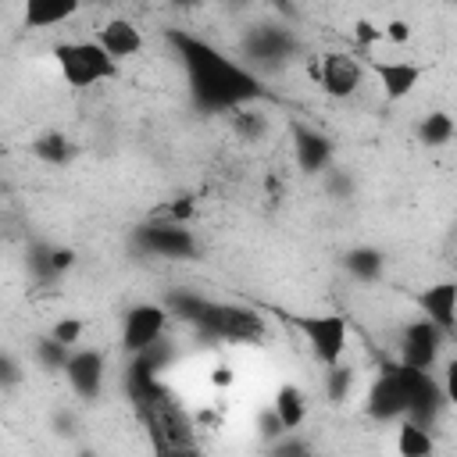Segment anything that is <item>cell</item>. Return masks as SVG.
Masks as SVG:
<instances>
[{
  "label": "cell",
  "mask_w": 457,
  "mask_h": 457,
  "mask_svg": "<svg viewBox=\"0 0 457 457\" xmlns=\"http://www.w3.org/2000/svg\"><path fill=\"white\" fill-rule=\"evenodd\" d=\"M168 39L182 57L189 93L204 111H236L243 104L261 100L264 89L246 64L225 57L218 46H211L207 39H200L193 32H171Z\"/></svg>",
  "instance_id": "obj_1"
},
{
  "label": "cell",
  "mask_w": 457,
  "mask_h": 457,
  "mask_svg": "<svg viewBox=\"0 0 457 457\" xmlns=\"http://www.w3.org/2000/svg\"><path fill=\"white\" fill-rule=\"evenodd\" d=\"M207 339L218 343H261L268 336V321L261 311L246 303H225V300H204L200 314L193 318Z\"/></svg>",
  "instance_id": "obj_2"
},
{
  "label": "cell",
  "mask_w": 457,
  "mask_h": 457,
  "mask_svg": "<svg viewBox=\"0 0 457 457\" xmlns=\"http://www.w3.org/2000/svg\"><path fill=\"white\" fill-rule=\"evenodd\" d=\"M54 61L71 89H89L96 82L118 79V64L100 50L96 39H64L54 46Z\"/></svg>",
  "instance_id": "obj_3"
},
{
  "label": "cell",
  "mask_w": 457,
  "mask_h": 457,
  "mask_svg": "<svg viewBox=\"0 0 457 457\" xmlns=\"http://www.w3.org/2000/svg\"><path fill=\"white\" fill-rule=\"evenodd\" d=\"M293 325L300 328V336L307 339L311 353L328 368L339 364L346 346H350V325L339 311H321V314H296Z\"/></svg>",
  "instance_id": "obj_4"
},
{
  "label": "cell",
  "mask_w": 457,
  "mask_h": 457,
  "mask_svg": "<svg viewBox=\"0 0 457 457\" xmlns=\"http://www.w3.org/2000/svg\"><path fill=\"white\" fill-rule=\"evenodd\" d=\"M396 375H400L403 400H407V414L403 418H411V421L428 428L439 418V411L450 403L443 382L432 371H418V368H403V364H396Z\"/></svg>",
  "instance_id": "obj_5"
},
{
  "label": "cell",
  "mask_w": 457,
  "mask_h": 457,
  "mask_svg": "<svg viewBox=\"0 0 457 457\" xmlns=\"http://www.w3.org/2000/svg\"><path fill=\"white\" fill-rule=\"evenodd\" d=\"M168 307L164 303H136V307H129L125 311V318H121V350L129 353V357H136V353H143L146 346H154V343H161V336H164V328H168Z\"/></svg>",
  "instance_id": "obj_6"
},
{
  "label": "cell",
  "mask_w": 457,
  "mask_h": 457,
  "mask_svg": "<svg viewBox=\"0 0 457 457\" xmlns=\"http://www.w3.org/2000/svg\"><path fill=\"white\" fill-rule=\"evenodd\" d=\"M311 75L321 82V89H325L328 96L346 100V96H353V93L361 89V82H364V64H361L353 54H346V50H328V54L318 57V64H311Z\"/></svg>",
  "instance_id": "obj_7"
},
{
  "label": "cell",
  "mask_w": 457,
  "mask_h": 457,
  "mask_svg": "<svg viewBox=\"0 0 457 457\" xmlns=\"http://www.w3.org/2000/svg\"><path fill=\"white\" fill-rule=\"evenodd\" d=\"M136 243L146 250V253H154V257H168V261H189V257H196V250H200V243H196V236L186 228V225H179V221H150V225H143L139 232H136Z\"/></svg>",
  "instance_id": "obj_8"
},
{
  "label": "cell",
  "mask_w": 457,
  "mask_h": 457,
  "mask_svg": "<svg viewBox=\"0 0 457 457\" xmlns=\"http://www.w3.org/2000/svg\"><path fill=\"white\" fill-rule=\"evenodd\" d=\"M443 343H446V336H443L432 321L414 318V321H407L403 332H400V361H396V364L418 368V371H432L436 361H439Z\"/></svg>",
  "instance_id": "obj_9"
},
{
  "label": "cell",
  "mask_w": 457,
  "mask_h": 457,
  "mask_svg": "<svg viewBox=\"0 0 457 457\" xmlns=\"http://www.w3.org/2000/svg\"><path fill=\"white\" fill-rule=\"evenodd\" d=\"M64 378L71 386L75 396L82 400H96L104 393V382H107V361H104V350L96 346H75L64 361Z\"/></svg>",
  "instance_id": "obj_10"
},
{
  "label": "cell",
  "mask_w": 457,
  "mask_h": 457,
  "mask_svg": "<svg viewBox=\"0 0 457 457\" xmlns=\"http://www.w3.org/2000/svg\"><path fill=\"white\" fill-rule=\"evenodd\" d=\"M243 54H246V61H253L261 68H275L296 54V36L282 25H257L246 32Z\"/></svg>",
  "instance_id": "obj_11"
},
{
  "label": "cell",
  "mask_w": 457,
  "mask_h": 457,
  "mask_svg": "<svg viewBox=\"0 0 457 457\" xmlns=\"http://www.w3.org/2000/svg\"><path fill=\"white\" fill-rule=\"evenodd\" d=\"M364 411L375 421H400L407 414V400H403V386H400L396 364H386L378 371V378L371 382V389L364 396Z\"/></svg>",
  "instance_id": "obj_12"
},
{
  "label": "cell",
  "mask_w": 457,
  "mask_h": 457,
  "mask_svg": "<svg viewBox=\"0 0 457 457\" xmlns=\"http://www.w3.org/2000/svg\"><path fill=\"white\" fill-rule=\"evenodd\" d=\"M289 132H293V157H296L300 171H307V175L328 171V164H332V139L321 129L303 125V121H293Z\"/></svg>",
  "instance_id": "obj_13"
},
{
  "label": "cell",
  "mask_w": 457,
  "mask_h": 457,
  "mask_svg": "<svg viewBox=\"0 0 457 457\" xmlns=\"http://www.w3.org/2000/svg\"><path fill=\"white\" fill-rule=\"evenodd\" d=\"M371 75L378 79L382 96L396 104V100H407V96L418 89L425 68L414 64V61H400V57H396V61H371Z\"/></svg>",
  "instance_id": "obj_14"
},
{
  "label": "cell",
  "mask_w": 457,
  "mask_h": 457,
  "mask_svg": "<svg viewBox=\"0 0 457 457\" xmlns=\"http://www.w3.org/2000/svg\"><path fill=\"white\" fill-rule=\"evenodd\" d=\"M96 43L100 50L118 64V61H129L143 50V32L136 29V21L129 18H107L100 29H96Z\"/></svg>",
  "instance_id": "obj_15"
},
{
  "label": "cell",
  "mask_w": 457,
  "mask_h": 457,
  "mask_svg": "<svg viewBox=\"0 0 457 457\" xmlns=\"http://www.w3.org/2000/svg\"><path fill=\"white\" fill-rule=\"evenodd\" d=\"M418 303H421L425 321H432L443 336L453 332V325H457V286L453 282H436V286L421 289Z\"/></svg>",
  "instance_id": "obj_16"
},
{
  "label": "cell",
  "mask_w": 457,
  "mask_h": 457,
  "mask_svg": "<svg viewBox=\"0 0 457 457\" xmlns=\"http://www.w3.org/2000/svg\"><path fill=\"white\" fill-rule=\"evenodd\" d=\"M271 414L278 418V425L286 432H296L307 421V396H303V389L293 386V382H282L275 389V396H271Z\"/></svg>",
  "instance_id": "obj_17"
},
{
  "label": "cell",
  "mask_w": 457,
  "mask_h": 457,
  "mask_svg": "<svg viewBox=\"0 0 457 457\" xmlns=\"http://www.w3.org/2000/svg\"><path fill=\"white\" fill-rule=\"evenodd\" d=\"M79 14V4L75 0H29L21 18L29 29H54V25H64Z\"/></svg>",
  "instance_id": "obj_18"
},
{
  "label": "cell",
  "mask_w": 457,
  "mask_h": 457,
  "mask_svg": "<svg viewBox=\"0 0 457 457\" xmlns=\"http://www.w3.org/2000/svg\"><path fill=\"white\" fill-rule=\"evenodd\" d=\"M228 114H232V132L239 139H246V143H261L271 132V114L261 104H243V107H236Z\"/></svg>",
  "instance_id": "obj_19"
},
{
  "label": "cell",
  "mask_w": 457,
  "mask_h": 457,
  "mask_svg": "<svg viewBox=\"0 0 457 457\" xmlns=\"http://www.w3.org/2000/svg\"><path fill=\"white\" fill-rule=\"evenodd\" d=\"M396 453L400 457H436V439L425 425L411 421V418H400V428H396Z\"/></svg>",
  "instance_id": "obj_20"
},
{
  "label": "cell",
  "mask_w": 457,
  "mask_h": 457,
  "mask_svg": "<svg viewBox=\"0 0 457 457\" xmlns=\"http://www.w3.org/2000/svg\"><path fill=\"white\" fill-rule=\"evenodd\" d=\"M343 264H346V271L357 282H378L382 271H386V257L375 246H353V250H346L343 253Z\"/></svg>",
  "instance_id": "obj_21"
},
{
  "label": "cell",
  "mask_w": 457,
  "mask_h": 457,
  "mask_svg": "<svg viewBox=\"0 0 457 457\" xmlns=\"http://www.w3.org/2000/svg\"><path fill=\"white\" fill-rule=\"evenodd\" d=\"M453 132H457V125H453L450 111H428L418 121V139L425 146H446V143H453Z\"/></svg>",
  "instance_id": "obj_22"
},
{
  "label": "cell",
  "mask_w": 457,
  "mask_h": 457,
  "mask_svg": "<svg viewBox=\"0 0 457 457\" xmlns=\"http://www.w3.org/2000/svg\"><path fill=\"white\" fill-rule=\"evenodd\" d=\"M32 154L43 161V164H68L71 157H75V146H71V139L64 136V132H43L36 143H32Z\"/></svg>",
  "instance_id": "obj_23"
},
{
  "label": "cell",
  "mask_w": 457,
  "mask_h": 457,
  "mask_svg": "<svg viewBox=\"0 0 457 457\" xmlns=\"http://www.w3.org/2000/svg\"><path fill=\"white\" fill-rule=\"evenodd\" d=\"M353 382H357V371H353L346 361H339V364H328V368H325V396H328L332 403L350 400Z\"/></svg>",
  "instance_id": "obj_24"
},
{
  "label": "cell",
  "mask_w": 457,
  "mask_h": 457,
  "mask_svg": "<svg viewBox=\"0 0 457 457\" xmlns=\"http://www.w3.org/2000/svg\"><path fill=\"white\" fill-rule=\"evenodd\" d=\"M32 353H36V361H39L46 371H61L71 350H68V346H61L57 339H50V336H39V339L32 343Z\"/></svg>",
  "instance_id": "obj_25"
},
{
  "label": "cell",
  "mask_w": 457,
  "mask_h": 457,
  "mask_svg": "<svg viewBox=\"0 0 457 457\" xmlns=\"http://www.w3.org/2000/svg\"><path fill=\"white\" fill-rule=\"evenodd\" d=\"M268 457H314V450H311V443L303 436L286 432L275 443H268Z\"/></svg>",
  "instance_id": "obj_26"
},
{
  "label": "cell",
  "mask_w": 457,
  "mask_h": 457,
  "mask_svg": "<svg viewBox=\"0 0 457 457\" xmlns=\"http://www.w3.org/2000/svg\"><path fill=\"white\" fill-rule=\"evenodd\" d=\"M82 332H86V321L82 318H57L54 328H50V339H57L61 346L75 350V343H82Z\"/></svg>",
  "instance_id": "obj_27"
},
{
  "label": "cell",
  "mask_w": 457,
  "mask_h": 457,
  "mask_svg": "<svg viewBox=\"0 0 457 457\" xmlns=\"http://www.w3.org/2000/svg\"><path fill=\"white\" fill-rule=\"evenodd\" d=\"M25 378V371H21V364L7 353V350H0V389H11V386H18Z\"/></svg>",
  "instance_id": "obj_28"
},
{
  "label": "cell",
  "mask_w": 457,
  "mask_h": 457,
  "mask_svg": "<svg viewBox=\"0 0 457 457\" xmlns=\"http://www.w3.org/2000/svg\"><path fill=\"white\" fill-rule=\"evenodd\" d=\"M257 432H261V439H268V443H275L278 436H286V428L278 425V418L271 414V407H264V411L257 414Z\"/></svg>",
  "instance_id": "obj_29"
},
{
  "label": "cell",
  "mask_w": 457,
  "mask_h": 457,
  "mask_svg": "<svg viewBox=\"0 0 457 457\" xmlns=\"http://www.w3.org/2000/svg\"><path fill=\"white\" fill-rule=\"evenodd\" d=\"M353 36H357V43H361V46H371V43H378V39H382V25H375V21L361 18V21L353 25Z\"/></svg>",
  "instance_id": "obj_30"
},
{
  "label": "cell",
  "mask_w": 457,
  "mask_h": 457,
  "mask_svg": "<svg viewBox=\"0 0 457 457\" xmlns=\"http://www.w3.org/2000/svg\"><path fill=\"white\" fill-rule=\"evenodd\" d=\"M382 39H389V43H407V39H411V21H403V18L386 21V25H382Z\"/></svg>",
  "instance_id": "obj_31"
},
{
  "label": "cell",
  "mask_w": 457,
  "mask_h": 457,
  "mask_svg": "<svg viewBox=\"0 0 457 457\" xmlns=\"http://www.w3.org/2000/svg\"><path fill=\"white\" fill-rule=\"evenodd\" d=\"M75 264V250H68V246H54L50 250V268H54V278L61 275V271H68Z\"/></svg>",
  "instance_id": "obj_32"
},
{
  "label": "cell",
  "mask_w": 457,
  "mask_h": 457,
  "mask_svg": "<svg viewBox=\"0 0 457 457\" xmlns=\"http://www.w3.org/2000/svg\"><path fill=\"white\" fill-rule=\"evenodd\" d=\"M211 382H214V386H232V368H228V364H218L214 375H211Z\"/></svg>",
  "instance_id": "obj_33"
},
{
  "label": "cell",
  "mask_w": 457,
  "mask_h": 457,
  "mask_svg": "<svg viewBox=\"0 0 457 457\" xmlns=\"http://www.w3.org/2000/svg\"><path fill=\"white\" fill-rule=\"evenodd\" d=\"M314 457H318V453H314Z\"/></svg>",
  "instance_id": "obj_34"
}]
</instances>
